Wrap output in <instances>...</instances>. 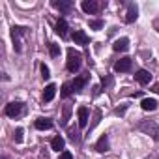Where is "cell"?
Here are the masks:
<instances>
[{
  "instance_id": "1",
  "label": "cell",
  "mask_w": 159,
  "mask_h": 159,
  "mask_svg": "<svg viewBox=\"0 0 159 159\" xmlns=\"http://www.w3.org/2000/svg\"><path fill=\"white\" fill-rule=\"evenodd\" d=\"M81 66H83V56H81V52H77L75 49H67V64H66L67 71L75 73V71L81 69Z\"/></svg>"
},
{
  "instance_id": "2",
  "label": "cell",
  "mask_w": 159,
  "mask_h": 159,
  "mask_svg": "<svg viewBox=\"0 0 159 159\" xmlns=\"http://www.w3.org/2000/svg\"><path fill=\"white\" fill-rule=\"evenodd\" d=\"M28 28L25 26H11V39H13V49L15 52H21L23 51V43H21V38L26 34Z\"/></svg>"
},
{
  "instance_id": "3",
  "label": "cell",
  "mask_w": 159,
  "mask_h": 159,
  "mask_svg": "<svg viewBox=\"0 0 159 159\" xmlns=\"http://www.w3.org/2000/svg\"><path fill=\"white\" fill-rule=\"evenodd\" d=\"M139 129H140V131H144L146 135H150L153 140H159V124H157V122H153V120L142 122V124L139 125Z\"/></svg>"
},
{
  "instance_id": "4",
  "label": "cell",
  "mask_w": 159,
  "mask_h": 159,
  "mask_svg": "<svg viewBox=\"0 0 159 159\" xmlns=\"http://www.w3.org/2000/svg\"><path fill=\"white\" fill-rule=\"evenodd\" d=\"M4 112H6V116H10V118H17V116H21V114L25 112V105H23L21 101H11V103L6 105Z\"/></svg>"
},
{
  "instance_id": "5",
  "label": "cell",
  "mask_w": 159,
  "mask_h": 159,
  "mask_svg": "<svg viewBox=\"0 0 159 159\" xmlns=\"http://www.w3.org/2000/svg\"><path fill=\"white\" fill-rule=\"evenodd\" d=\"M81 8H83V11H84V13L94 15V13H98V11H99L101 4L98 2V0H83V2H81Z\"/></svg>"
},
{
  "instance_id": "6",
  "label": "cell",
  "mask_w": 159,
  "mask_h": 159,
  "mask_svg": "<svg viewBox=\"0 0 159 159\" xmlns=\"http://www.w3.org/2000/svg\"><path fill=\"white\" fill-rule=\"evenodd\" d=\"M77 114H79V127L84 129V127L88 125V120H90V111H88V107H84V105L79 107Z\"/></svg>"
},
{
  "instance_id": "7",
  "label": "cell",
  "mask_w": 159,
  "mask_h": 159,
  "mask_svg": "<svg viewBox=\"0 0 159 159\" xmlns=\"http://www.w3.org/2000/svg\"><path fill=\"white\" fill-rule=\"evenodd\" d=\"M88 79H90V75H88V73H84V75H79V77L75 79V81L71 83V88H73V92H81V90L86 86Z\"/></svg>"
},
{
  "instance_id": "8",
  "label": "cell",
  "mask_w": 159,
  "mask_h": 159,
  "mask_svg": "<svg viewBox=\"0 0 159 159\" xmlns=\"http://www.w3.org/2000/svg\"><path fill=\"white\" fill-rule=\"evenodd\" d=\"M135 81H137L139 84L146 86V84H150V83H152V73H150V71H146V69H139V71L135 73Z\"/></svg>"
},
{
  "instance_id": "9",
  "label": "cell",
  "mask_w": 159,
  "mask_h": 159,
  "mask_svg": "<svg viewBox=\"0 0 159 159\" xmlns=\"http://www.w3.org/2000/svg\"><path fill=\"white\" fill-rule=\"evenodd\" d=\"M131 66H133V60L125 56V58H120V60L114 64V71H118V73H125V71L131 69Z\"/></svg>"
},
{
  "instance_id": "10",
  "label": "cell",
  "mask_w": 159,
  "mask_h": 159,
  "mask_svg": "<svg viewBox=\"0 0 159 159\" xmlns=\"http://www.w3.org/2000/svg\"><path fill=\"white\" fill-rule=\"evenodd\" d=\"M52 6H54L60 13H69L71 8H73V2H71V0H60V2H58V0H54Z\"/></svg>"
},
{
  "instance_id": "11",
  "label": "cell",
  "mask_w": 159,
  "mask_h": 159,
  "mask_svg": "<svg viewBox=\"0 0 159 159\" xmlns=\"http://www.w3.org/2000/svg\"><path fill=\"white\" fill-rule=\"evenodd\" d=\"M71 38H73V41H75L77 45H86V43L90 41V38L86 36V32H84V30H75Z\"/></svg>"
},
{
  "instance_id": "12",
  "label": "cell",
  "mask_w": 159,
  "mask_h": 159,
  "mask_svg": "<svg viewBox=\"0 0 159 159\" xmlns=\"http://www.w3.org/2000/svg\"><path fill=\"white\" fill-rule=\"evenodd\" d=\"M139 17V8L137 4H129L127 6V13H125V23H135Z\"/></svg>"
},
{
  "instance_id": "13",
  "label": "cell",
  "mask_w": 159,
  "mask_h": 159,
  "mask_svg": "<svg viewBox=\"0 0 159 159\" xmlns=\"http://www.w3.org/2000/svg\"><path fill=\"white\" fill-rule=\"evenodd\" d=\"M34 125H36V129H39V131L52 129V120H51V118H38V120L34 122Z\"/></svg>"
},
{
  "instance_id": "14",
  "label": "cell",
  "mask_w": 159,
  "mask_h": 159,
  "mask_svg": "<svg viewBox=\"0 0 159 159\" xmlns=\"http://www.w3.org/2000/svg\"><path fill=\"white\" fill-rule=\"evenodd\" d=\"M54 32H56L60 38H67V21H66V19H60V21L56 23Z\"/></svg>"
},
{
  "instance_id": "15",
  "label": "cell",
  "mask_w": 159,
  "mask_h": 159,
  "mask_svg": "<svg viewBox=\"0 0 159 159\" xmlns=\"http://www.w3.org/2000/svg\"><path fill=\"white\" fill-rule=\"evenodd\" d=\"M112 49H114L116 52H120V51H122V52L127 51V49H129V39H127V38H120V39H116L114 45H112Z\"/></svg>"
},
{
  "instance_id": "16",
  "label": "cell",
  "mask_w": 159,
  "mask_h": 159,
  "mask_svg": "<svg viewBox=\"0 0 159 159\" xmlns=\"http://www.w3.org/2000/svg\"><path fill=\"white\" fill-rule=\"evenodd\" d=\"M96 150H98L99 153H103V152L109 150V135H101V137H99V140L96 142Z\"/></svg>"
},
{
  "instance_id": "17",
  "label": "cell",
  "mask_w": 159,
  "mask_h": 159,
  "mask_svg": "<svg viewBox=\"0 0 159 159\" xmlns=\"http://www.w3.org/2000/svg\"><path fill=\"white\" fill-rule=\"evenodd\" d=\"M54 94H56V84H47L43 90V101H52Z\"/></svg>"
},
{
  "instance_id": "18",
  "label": "cell",
  "mask_w": 159,
  "mask_h": 159,
  "mask_svg": "<svg viewBox=\"0 0 159 159\" xmlns=\"http://www.w3.org/2000/svg\"><path fill=\"white\" fill-rule=\"evenodd\" d=\"M140 107H142V111H155L157 109V101L153 98H146V99H142Z\"/></svg>"
},
{
  "instance_id": "19",
  "label": "cell",
  "mask_w": 159,
  "mask_h": 159,
  "mask_svg": "<svg viewBox=\"0 0 159 159\" xmlns=\"http://www.w3.org/2000/svg\"><path fill=\"white\" fill-rule=\"evenodd\" d=\"M64 146H66V140H64L62 137H54V139L51 140V148H52L54 152H60V150H64Z\"/></svg>"
},
{
  "instance_id": "20",
  "label": "cell",
  "mask_w": 159,
  "mask_h": 159,
  "mask_svg": "<svg viewBox=\"0 0 159 159\" xmlns=\"http://www.w3.org/2000/svg\"><path fill=\"white\" fill-rule=\"evenodd\" d=\"M49 52H51V56L54 58V56L60 54V47H58L56 43H49Z\"/></svg>"
},
{
  "instance_id": "21",
  "label": "cell",
  "mask_w": 159,
  "mask_h": 159,
  "mask_svg": "<svg viewBox=\"0 0 159 159\" xmlns=\"http://www.w3.org/2000/svg\"><path fill=\"white\" fill-rule=\"evenodd\" d=\"M23 133H25V131H23V127H17V129H15V133H13V140H15L17 144H19V142H23Z\"/></svg>"
},
{
  "instance_id": "22",
  "label": "cell",
  "mask_w": 159,
  "mask_h": 159,
  "mask_svg": "<svg viewBox=\"0 0 159 159\" xmlns=\"http://www.w3.org/2000/svg\"><path fill=\"white\" fill-rule=\"evenodd\" d=\"M90 28H92V30H101V28H103V21H101V19L90 21Z\"/></svg>"
},
{
  "instance_id": "23",
  "label": "cell",
  "mask_w": 159,
  "mask_h": 159,
  "mask_svg": "<svg viewBox=\"0 0 159 159\" xmlns=\"http://www.w3.org/2000/svg\"><path fill=\"white\" fill-rule=\"evenodd\" d=\"M71 94H73L71 84H64V86H62V98H67V96H71Z\"/></svg>"
},
{
  "instance_id": "24",
  "label": "cell",
  "mask_w": 159,
  "mask_h": 159,
  "mask_svg": "<svg viewBox=\"0 0 159 159\" xmlns=\"http://www.w3.org/2000/svg\"><path fill=\"white\" fill-rule=\"evenodd\" d=\"M41 77H43V79H49V77H51V71H49V67H47L45 64H41Z\"/></svg>"
},
{
  "instance_id": "25",
  "label": "cell",
  "mask_w": 159,
  "mask_h": 159,
  "mask_svg": "<svg viewBox=\"0 0 159 159\" xmlns=\"http://www.w3.org/2000/svg\"><path fill=\"white\" fill-rule=\"evenodd\" d=\"M60 159H73V153L71 152H62L60 153Z\"/></svg>"
},
{
  "instance_id": "26",
  "label": "cell",
  "mask_w": 159,
  "mask_h": 159,
  "mask_svg": "<svg viewBox=\"0 0 159 159\" xmlns=\"http://www.w3.org/2000/svg\"><path fill=\"white\" fill-rule=\"evenodd\" d=\"M125 112V107H122V109H116V114H124Z\"/></svg>"
},
{
  "instance_id": "27",
  "label": "cell",
  "mask_w": 159,
  "mask_h": 159,
  "mask_svg": "<svg viewBox=\"0 0 159 159\" xmlns=\"http://www.w3.org/2000/svg\"><path fill=\"white\" fill-rule=\"evenodd\" d=\"M2 159H10V157H8V155H2Z\"/></svg>"
},
{
  "instance_id": "28",
  "label": "cell",
  "mask_w": 159,
  "mask_h": 159,
  "mask_svg": "<svg viewBox=\"0 0 159 159\" xmlns=\"http://www.w3.org/2000/svg\"><path fill=\"white\" fill-rule=\"evenodd\" d=\"M155 90H157V92H159V86H157V88H155Z\"/></svg>"
}]
</instances>
